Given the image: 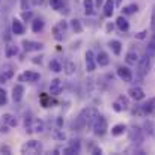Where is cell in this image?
<instances>
[{
	"label": "cell",
	"instance_id": "b9f144b4",
	"mask_svg": "<svg viewBox=\"0 0 155 155\" xmlns=\"http://www.w3.org/2000/svg\"><path fill=\"white\" fill-rule=\"evenodd\" d=\"M95 5H97V6H101V5H103V0H95Z\"/></svg>",
	"mask_w": 155,
	"mask_h": 155
},
{
	"label": "cell",
	"instance_id": "4dcf8cb0",
	"mask_svg": "<svg viewBox=\"0 0 155 155\" xmlns=\"http://www.w3.org/2000/svg\"><path fill=\"white\" fill-rule=\"evenodd\" d=\"M39 100L42 107H50L51 105V95H47V94H41L39 95Z\"/></svg>",
	"mask_w": 155,
	"mask_h": 155
},
{
	"label": "cell",
	"instance_id": "7a4b0ae2",
	"mask_svg": "<svg viewBox=\"0 0 155 155\" xmlns=\"http://www.w3.org/2000/svg\"><path fill=\"white\" fill-rule=\"evenodd\" d=\"M41 152H42V143L38 142V140H30V142H27L21 146V154L35 155L41 154Z\"/></svg>",
	"mask_w": 155,
	"mask_h": 155
},
{
	"label": "cell",
	"instance_id": "603a6c76",
	"mask_svg": "<svg viewBox=\"0 0 155 155\" xmlns=\"http://www.w3.org/2000/svg\"><path fill=\"white\" fill-rule=\"evenodd\" d=\"M125 60H127L128 65H137V62H139V56H137V53L136 51H128L127 53V56H125Z\"/></svg>",
	"mask_w": 155,
	"mask_h": 155
},
{
	"label": "cell",
	"instance_id": "cb8c5ba5",
	"mask_svg": "<svg viewBox=\"0 0 155 155\" xmlns=\"http://www.w3.org/2000/svg\"><path fill=\"white\" fill-rule=\"evenodd\" d=\"M142 107H143V110H145V113H146V114L154 113L155 111V98H151L148 103L142 104Z\"/></svg>",
	"mask_w": 155,
	"mask_h": 155
},
{
	"label": "cell",
	"instance_id": "83f0119b",
	"mask_svg": "<svg viewBox=\"0 0 155 155\" xmlns=\"http://www.w3.org/2000/svg\"><path fill=\"white\" fill-rule=\"evenodd\" d=\"M71 29L75 32V33H81L83 32V26H81V23H80V20H71Z\"/></svg>",
	"mask_w": 155,
	"mask_h": 155
},
{
	"label": "cell",
	"instance_id": "f6af8a7d",
	"mask_svg": "<svg viewBox=\"0 0 155 155\" xmlns=\"http://www.w3.org/2000/svg\"><path fill=\"white\" fill-rule=\"evenodd\" d=\"M151 42H152V44H154V45H155V35H154V36H152V41H151Z\"/></svg>",
	"mask_w": 155,
	"mask_h": 155
},
{
	"label": "cell",
	"instance_id": "d6986e66",
	"mask_svg": "<svg viewBox=\"0 0 155 155\" xmlns=\"http://www.w3.org/2000/svg\"><path fill=\"white\" fill-rule=\"evenodd\" d=\"M116 26H117V29H119L120 32H127V30L130 29V23H128V20H127L124 15L117 17V20H116Z\"/></svg>",
	"mask_w": 155,
	"mask_h": 155
},
{
	"label": "cell",
	"instance_id": "6da1fadb",
	"mask_svg": "<svg viewBox=\"0 0 155 155\" xmlns=\"http://www.w3.org/2000/svg\"><path fill=\"white\" fill-rule=\"evenodd\" d=\"M97 116H98V110H97L95 107L83 108V110L80 111L78 117H77L75 122H74V128L81 130V128H84V127H87V125H92L94 120L97 119Z\"/></svg>",
	"mask_w": 155,
	"mask_h": 155
},
{
	"label": "cell",
	"instance_id": "8fae6325",
	"mask_svg": "<svg viewBox=\"0 0 155 155\" xmlns=\"http://www.w3.org/2000/svg\"><path fill=\"white\" fill-rule=\"evenodd\" d=\"M128 97H130L131 100H134V101H142V100L145 98V92H143L142 87L133 86V87L128 89Z\"/></svg>",
	"mask_w": 155,
	"mask_h": 155
},
{
	"label": "cell",
	"instance_id": "9c48e42d",
	"mask_svg": "<svg viewBox=\"0 0 155 155\" xmlns=\"http://www.w3.org/2000/svg\"><path fill=\"white\" fill-rule=\"evenodd\" d=\"M66 27H68L66 21H60V23H57V24L53 27V36H54L57 41H62V39H63V33H65Z\"/></svg>",
	"mask_w": 155,
	"mask_h": 155
},
{
	"label": "cell",
	"instance_id": "d6a6232c",
	"mask_svg": "<svg viewBox=\"0 0 155 155\" xmlns=\"http://www.w3.org/2000/svg\"><path fill=\"white\" fill-rule=\"evenodd\" d=\"M50 6L56 11H60L63 8V0H50Z\"/></svg>",
	"mask_w": 155,
	"mask_h": 155
},
{
	"label": "cell",
	"instance_id": "60d3db41",
	"mask_svg": "<svg viewBox=\"0 0 155 155\" xmlns=\"http://www.w3.org/2000/svg\"><path fill=\"white\" fill-rule=\"evenodd\" d=\"M32 3L33 5H41V3H44V0H32Z\"/></svg>",
	"mask_w": 155,
	"mask_h": 155
},
{
	"label": "cell",
	"instance_id": "ac0fdd59",
	"mask_svg": "<svg viewBox=\"0 0 155 155\" xmlns=\"http://www.w3.org/2000/svg\"><path fill=\"white\" fill-rule=\"evenodd\" d=\"M95 59H97V65H100V66H107L110 63V57L105 51H100Z\"/></svg>",
	"mask_w": 155,
	"mask_h": 155
},
{
	"label": "cell",
	"instance_id": "ee69618b",
	"mask_svg": "<svg viewBox=\"0 0 155 155\" xmlns=\"http://www.w3.org/2000/svg\"><path fill=\"white\" fill-rule=\"evenodd\" d=\"M114 3H116V6H120L122 5V0H114Z\"/></svg>",
	"mask_w": 155,
	"mask_h": 155
},
{
	"label": "cell",
	"instance_id": "1f68e13d",
	"mask_svg": "<svg viewBox=\"0 0 155 155\" xmlns=\"http://www.w3.org/2000/svg\"><path fill=\"white\" fill-rule=\"evenodd\" d=\"M32 131H35V133H42V131H44V122H42V120H33V124H32Z\"/></svg>",
	"mask_w": 155,
	"mask_h": 155
},
{
	"label": "cell",
	"instance_id": "ffe728a7",
	"mask_svg": "<svg viewBox=\"0 0 155 155\" xmlns=\"http://www.w3.org/2000/svg\"><path fill=\"white\" fill-rule=\"evenodd\" d=\"M125 131H127V125H124V124H117V125H114V127L111 128V136L119 137V136H122Z\"/></svg>",
	"mask_w": 155,
	"mask_h": 155
},
{
	"label": "cell",
	"instance_id": "7402d4cb",
	"mask_svg": "<svg viewBox=\"0 0 155 155\" xmlns=\"http://www.w3.org/2000/svg\"><path fill=\"white\" fill-rule=\"evenodd\" d=\"M83 8H84V12L87 15L95 14V3H94V0H83Z\"/></svg>",
	"mask_w": 155,
	"mask_h": 155
},
{
	"label": "cell",
	"instance_id": "74e56055",
	"mask_svg": "<svg viewBox=\"0 0 155 155\" xmlns=\"http://www.w3.org/2000/svg\"><path fill=\"white\" fill-rule=\"evenodd\" d=\"M23 18L24 20H30L32 18V12H23Z\"/></svg>",
	"mask_w": 155,
	"mask_h": 155
},
{
	"label": "cell",
	"instance_id": "5bb4252c",
	"mask_svg": "<svg viewBox=\"0 0 155 155\" xmlns=\"http://www.w3.org/2000/svg\"><path fill=\"white\" fill-rule=\"evenodd\" d=\"M42 44L41 42H35V41H27V39H24L23 41V48L26 50V51H39V50H42Z\"/></svg>",
	"mask_w": 155,
	"mask_h": 155
},
{
	"label": "cell",
	"instance_id": "44dd1931",
	"mask_svg": "<svg viewBox=\"0 0 155 155\" xmlns=\"http://www.w3.org/2000/svg\"><path fill=\"white\" fill-rule=\"evenodd\" d=\"M108 47L111 48V51L114 53L116 56H119L120 51H122V44H120V41H117V39L110 41V42H108Z\"/></svg>",
	"mask_w": 155,
	"mask_h": 155
},
{
	"label": "cell",
	"instance_id": "277c9868",
	"mask_svg": "<svg viewBox=\"0 0 155 155\" xmlns=\"http://www.w3.org/2000/svg\"><path fill=\"white\" fill-rule=\"evenodd\" d=\"M149 66H151V57L149 56H143L142 59H139V62H137V75L145 77L149 71Z\"/></svg>",
	"mask_w": 155,
	"mask_h": 155
},
{
	"label": "cell",
	"instance_id": "ab89813d",
	"mask_svg": "<svg viewBox=\"0 0 155 155\" xmlns=\"http://www.w3.org/2000/svg\"><path fill=\"white\" fill-rule=\"evenodd\" d=\"M21 9H27V0H21Z\"/></svg>",
	"mask_w": 155,
	"mask_h": 155
},
{
	"label": "cell",
	"instance_id": "4fadbf2b",
	"mask_svg": "<svg viewBox=\"0 0 155 155\" xmlns=\"http://www.w3.org/2000/svg\"><path fill=\"white\" fill-rule=\"evenodd\" d=\"M62 91H63V81L60 78L51 80V83H50V94L54 95V97H57V95L62 94Z\"/></svg>",
	"mask_w": 155,
	"mask_h": 155
},
{
	"label": "cell",
	"instance_id": "f546056e",
	"mask_svg": "<svg viewBox=\"0 0 155 155\" xmlns=\"http://www.w3.org/2000/svg\"><path fill=\"white\" fill-rule=\"evenodd\" d=\"M139 11V6L137 5H128V6H125L124 9H122V12H124V15H131V14H134V12H137Z\"/></svg>",
	"mask_w": 155,
	"mask_h": 155
},
{
	"label": "cell",
	"instance_id": "e575fe53",
	"mask_svg": "<svg viewBox=\"0 0 155 155\" xmlns=\"http://www.w3.org/2000/svg\"><path fill=\"white\" fill-rule=\"evenodd\" d=\"M8 103V95H6V91L0 87V107L2 105H6Z\"/></svg>",
	"mask_w": 155,
	"mask_h": 155
},
{
	"label": "cell",
	"instance_id": "4316f807",
	"mask_svg": "<svg viewBox=\"0 0 155 155\" xmlns=\"http://www.w3.org/2000/svg\"><path fill=\"white\" fill-rule=\"evenodd\" d=\"M48 66H50V71H53V72H60V71H63V66H62L60 62L56 60V59H53Z\"/></svg>",
	"mask_w": 155,
	"mask_h": 155
},
{
	"label": "cell",
	"instance_id": "7bdbcfd3",
	"mask_svg": "<svg viewBox=\"0 0 155 155\" xmlns=\"http://www.w3.org/2000/svg\"><path fill=\"white\" fill-rule=\"evenodd\" d=\"M110 30H113V26L111 24H107V32H110Z\"/></svg>",
	"mask_w": 155,
	"mask_h": 155
},
{
	"label": "cell",
	"instance_id": "9a60e30c",
	"mask_svg": "<svg viewBox=\"0 0 155 155\" xmlns=\"http://www.w3.org/2000/svg\"><path fill=\"white\" fill-rule=\"evenodd\" d=\"M23 95H24V87L21 84H15L12 87V100H14V103H20L23 100Z\"/></svg>",
	"mask_w": 155,
	"mask_h": 155
},
{
	"label": "cell",
	"instance_id": "30bf717a",
	"mask_svg": "<svg viewBox=\"0 0 155 155\" xmlns=\"http://www.w3.org/2000/svg\"><path fill=\"white\" fill-rule=\"evenodd\" d=\"M116 72H117V77H119L120 80H124L125 83L133 81V72H131V69H130L128 66H119Z\"/></svg>",
	"mask_w": 155,
	"mask_h": 155
},
{
	"label": "cell",
	"instance_id": "f1b7e54d",
	"mask_svg": "<svg viewBox=\"0 0 155 155\" xmlns=\"http://www.w3.org/2000/svg\"><path fill=\"white\" fill-rule=\"evenodd\" d=\"M2 117H3V122H5L8 127H17V119H15L14 116H11V114H3Z\"/></svg>",
	"mask_w": 155,
	"mask_h": 155
},
{
	"label": "cell",
	"instance_id": "52a82bcc",
	"mask_svg": "<svg viewBox=\"0 0 155 155\" xmlns=\"http://www.w3.org/2000/svg\"><path fill=\"white\" fill-rule=\"evenodd\" d=\"M39 78H41L39 72H35V71H24L18 77L20 81H29V83H36V81H39Z\"/></svg>",
	"mask_w": 155,
	"mask_h": 155
},
{
	"label": "cell",
	"instance_id": "ba28073f",
	"mask_svg": "<svg viewBox=\"0 0 155 155\" xmlns=\"http://www.w3.org/2000/svg\"><path fill=\"white\" fill-rule=\"evenodd\" d=\"M84 62H86V71L87 72H94L95 68H97V59L94 56V53L91 50H87L84 54Z\"/></svg>",
	"mask_w": 155,
	"mask_h": 155
},
{
	"label": "cell",
	"instance_id": "d4e9b609",
	"mask_svg": "<svg viewBox=\"0 0 155 155\" xmlns=\"http://www.w3.org/2000/svg\"><path fill=\"white\" fill-rule=\"evenodd\" d=\"M42 29H44V21H42L41 18H36V20L32 21V30H33L35 33H39Z\"/></svg>",
	"mask_w": 155,
	"mask_h": 155
},
{
	"label": "cell",
	"instance_id": "484cf974",
	"mask_svg": "<svg viewBox=\"0 0 155 155\" xmlns=\"http://www.w3.org/2000/svg\"><path fill=\"white\" fill-rule=\"evenodd\" d=\"M75 69H77V66H75L74 62H66L65 66H63V71H65L66 75H72V74L75 72Z\"/></svg>",
	"mask_w": 155,
	"mask_h": 155
},
{
	"label": "cell",
	"instance_id": "d590c367",
	"mask_svg": "<svg viewBox=\"0 0 155 155\" xmlns=\"http://www.w3.org/2000/svg\"><path fill=\"white\" fill-rule=\"evenodd\" d=\"M146 35H148V32H146V30H142V32L136 33V39H145Z\"/></svg>",
	"mask_w": 155,
	"mask_h": 155
},
{
	"label": "cell",
	"instance_id": "8d00e7d4",
	"mask_svg": "<svg viewBox=\"0 0 155 155\" xmlns=\"http://www.w3.org/2000/svg\"><path fill=\"white\" fill-rule=\"evenodd\" d=\"M151 27H152V30L155 32V8H154V11H152V18H151Z\"/></svg>",
	"mask_w": 155,
	"mask_h": 155
},
{
	"label": "cell",
	"instance_id": "5b68a950",
	"mask_svg": "<svg viewBox=\"0 0 155 155\" xmlns=\"http://www.w3.org/2000/svg\"><path fill=\"white\" fill-rule=\"evenodd\" d=\"M14 66L11 63H6L2 66V71H0V83H6L9 81L12 77H14Z\"/></svg>",
	"mask_w": 155,
	"mask_h": 155
},
{
	"label": "cell",
	"instance_id": "2e32d148",
	"mask_svg": "<svg viewBox=\"0 0 155 155\" xmlns=\"http://www.w3.org/2000/svg\"><path fill=\"white\" fill-rule=\"evenodd\" d=\"M114 6H116L114 0H105V3H104V17L110 18L114 12Z\"/></svg>",
	"mask_w": 155,
	"mask_h": 155
},
{
	"label": "cell",
	"instance_id": "3957f363",
	"mask_svg": "<svg viewBox=\"0 0 155 155\" xmlns=\"http://www.w3.org/2000/svg\"><path fill=\"white\" fill-rule=\"evenodd\" d=\"M92 130H94V134H97V136H104V134L107 133V130H108L107 119H105L104 116H101V114H98L97 119H95L94 124H92Z\"/></svg>",
	"mask_w": 155,
	"mask_h": 155
},
{
	"label": "cell",
	"instance_id": "7c38bea8",
	"mask_svg": "<svg viewBox=\"0 0 155 155\" xmlns=\"http://www.w3.org/2000/svg\"><path fill=\"white\" fill-rule=\"evenodd\" d=\"M78 152H80V142L78 140H71L69 145L62 149V154L65 155H74V154H78Z\"/></svg>",
	"mask_w": 155,
	"mask_h": 155
},
{
	"label": "cell",
	"instance_id": "f35d334b",
	"mask_svg": "<svg viewBox=\"0 0 155 155\" xmlns=\"http://www.w3.org/2000/svg\"><path fill=\"white\" fill-rule=\"evenodd\" d=\"M0 151H2V152H6V154H11V149H9L8 146H2Z\"/></svg>",
	"mask_w": 155,
	"mask_h": 155
},
{
	"label": "cell",
	"instance_id": "8992f818",
	"mask_svg": "<svg viewBox=\"0 0 155 155\" xmlns=\"http://www.w3.org/2000/svg\"><path fill=\"white\" fill-rule=\"evenodd\" d=\"M111 107H113V110H114V111H117V113H120V111H124V110H128V108H130L128 98H127V97H124V95L117 97V100L113 103Z\"/></svg>",
	"mask_w": 155,
	"mask_h": 155
},
{
	"label": "cell",
	"instance_id": "836d02e7",
	"mask_svg": "<svg viewBox=\"0 0 155 155\" xmlns=\"http://www.w3.org/2000/svg\"><path fill=\"white\" fill-rule=\"evenodd\" d=\"M17 47L15 45H12V44H9V45H6V56L8 57H12V56H15L17 54Z\"/></svg>",
	"mask_w": 155,
	"mask_h": 155
},
{
	"label": "cell",
	"instance_id": "e0dca14e",
	"mask_svg": "<svg viewBox=\"0 0 155 155\" xmlns=\"http://www.w3.org/2000/svg\"><path fill=\"white\" fill-rule=\"evenodd\" d=\"M12 33H14V35H18V36L24 33V26H23V23H21L20 20H17V18L12 20Z\"/></svg>",
	"mask_w": 155,
	"mask_h": 155
}]
</instances>
